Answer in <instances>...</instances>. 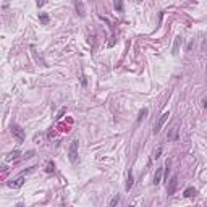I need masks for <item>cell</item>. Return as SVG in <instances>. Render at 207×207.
Instances as JSON below:
<instances>
[{
	"mask_svg": "<svg viewBox=\"0 0 207 207\" xmlns=\"http://www.w3.org/2000/svg\"><path fill=\"white\" fill-rule=\"evenodd\" d=\"M10 130H12V134L16 138V139L20 141V143H23L25 141V131H23V128L20 125H16V123H13L12 126H10Z\"/></svg>",
	"mask_w": 207,
	"mask_h": 207,
	"instance_id": "1",
	"label": "cell"
},
{
	"mask_svg": "<svg viewBox=\"0 0 207 207\" xmlns=\"http://www.w3.org/2000/svg\"><path fill=\"white\" fill-rule=\"evenodd\" d=\"M168 117H170V112H164V113H162V115H160V118H159V122H157V123H155V125H154V130H152V133H154V134H157L159 131L162 130V126L165 125V122H167V120H168Z\"/></svg>",
	"mask_w": 207,
	"mask_h": 207,
	"instance_id": "2",
	"label": "cell"
},
{
	"mask_svg": "<svg viewBox=\"0 0 207 207\" xmlns=\"http://www.w3.org/2000/svg\"><path fill=\"white\" fill-rule=\"evenodd\" d=\"M68 157H70L71 164H75L78 160V141H71L70 151H68Z\"/></svg>",
	"mask_w": 207,
	"mask_h": 207,
	"instance_id": "3",
	"label": "cell"
},
{
	"mask_svg": "<svg viewBox=\"0 0 207 207\" xmlns=\"http://www.w3.org/2000/svg\"><path fill=\"white\" fill-rule=\"evenodd\" d=\"M177 186H178V177H172V180L168 181V186H167V194L168 196H173L175 191H177Z\"/></svg>",
	"mask_w": 207,
	"mask_h": 207,
	"instance_id": "4",
	"label": "cell"
},
{
	"mask_svg": "<svg viewBox=\"0 0 207 207\" xmlns=\"http://www.w3.org/2000/svg\"><path fill=\"white\" fill-rule=\"evenodd\" d=\"M7 185L10 186V188H13V189H18V188H21L23 185H25V177H18V178H15V180H12V181H8Z\"/></svg>",
	"mask_w": 207,
	"mask_h": 207,
	"instance_id": "5",
	"label": "cell"
},
{
	"mask_svg": "<svg viewBox=\"0 0 207 207\" xmlns=\"http://www.w3.org/2000/svg\"><path fill=\"white\" fill-rule=\"evenodd\" d=\"M75 8H76V13L79 16H84L86 15V10H84V3L81 2V0H75Z\"/></svg>",
	"mask_w": 207,
	"mask_h": 207,
	"instance_id": "6",
	"label": "cell"
},
{
	"mask_svg": "<svg viewBox=\"0 0 207 207\" xmlns=\"http://www.w3.org/2000/svg\"><path fill=\"white\" fill-rule=\"evenodd\" d=\"M183 42V39H181V36H177L175 37V44H173V52L172 54L173 55H178V52H180V44Z\"/></svg>",
	"mask_w": 207,
	"mask_h": 207,
	"instance_id": "7",
	"label": "cell"
},
{
	"mask_svg": "<svg viewBox=\"0 0 207 207\" xmlns=\"http://www.w3.org/2000/svg\"><path fill=\"white\" fill-rule=\"evenodd\" d=\"M178 138V126H173L170 131V134H167V139L168 141H173V139H177Z\"/></svg>",
	"mask_w": 207,
	"mask_h": 207,
	"instance_id": "8",
	"label": "cell"
},
{
	"mask_svg": "<svg viewBox=\"0 0 207 207\" xmlns=\"http://www.w3.org/2000/svg\"><path fill=\"white\" fill-rule=\"evenodd\" d=\"M162 180V167L155 170V175H154V185H159Z\"/></svg>",
	"mask_w": 207,
	"mask_h": 207,
	"instance_id": "9",
	"label": "cell"
},
{
	"mask_svg": "<svg viewBox=\"0 0 207 207\" xmlns=\"http://www.w3.org/2000/svg\"><path fill=\"white\" fill-rule=\"evenodd\" d=\"M133 183H134V178H133V173H131V170H130V173H128V181H126V191H130L131 188H133Z\"/></svg>",
	"mask_w": 207,
	"mask_h": 207,
	"instance_id": "10",
	"label": "cell"
},
{
	"mask_svg": "<svg viewBox=\"0 0 207 207\" xmlns=\"http://www.w3.org/2000/svg\"><path fill=\"white\" fill-rule=\"evenodd\" d=\"M196 196V189L194 188H186L185 189V198H193Z\"/></svg>",
	"mask_w": 207,
	"mask_h": 207,
	"instance_id": "11",
	"label": "cell"
},
{
	"mask_svg": "<svg viewBox=\"0 0 207 207\" xmlns=\"http://www.w3.org/2000/svg\"><path fill=\"white\" fill-rule=\"evenodd\" d=\"M46 172H47V173H54V172H55V164H54V162H49V164H47Z\"/></svg>",
	"mask_w": 207,
	"mask_h": 207,
	"instance_id": "12",
	"label": "cell"
},
{
	"mask_svg": "<svg viewBox=\"0 0 207 207\" xmlns=\"http://www.w3.org/2000/svg\"><path fill=\"white\" fill-rule=\"evenodd\" d=\"M39 21L42 23V25H47V23H49V16H47L46 13H42V15H39Z\"/></svg>",
	"mask_w": 207,
	"mask_h": 207,
	"instance_id": "13",
	"label": "cell"
},
{
	"mask_svg": "<svg viewBox=\"0 0 207 207\" xmlns=\"http://www.w3.org/2000/svg\"><path fill=\"white\" fill-rule=\"evenodd\" d=\"M20 155V151H13V152L8 154V157H7V160H13V159H16Z\"/></svg>",
	"mask_w": 207,
	"mask_h": 207,
	"instance_id": "14",
	"label": "cell"
},
{
	"mask_svg": "<svg viewBox=\"0 0 207 207\" xmlns=\"http://www.w3.org/2000/svg\"><path fill=\"white\" fill-rule=\"evenodd\" d=\"M115 10H118V12L123 10V0H115Z\"/></svg>",
	"mask_w": 207,
	"mask_h": 207,
	"instance_id": "15",
	"label": "cell"
},
{
	"mask_svg": "<svg viewBox=\"0 0 207 207\" xmlns=\"http://www.w3.org/2000/svg\"><path fill=\"white\" fill-rule=\"evenodd\" d=\"M146 115H147V109H143V110L139 112V117H138V123H139V122H141V120H143Z\"/></svg>",
	"mask_w": 207,
	"mask_h": 207,
	"instance_id": "16",
	"label": "cell"
},
{
	"mask_svg": "<svg viewBox=\"0 0 207 207\" xmlns=\"http://www.w3.org/2000/svg\"><path fill=\"white\" fill-rule=\"evenodd\" d=\"M118 202H120V196H115V198H112V201H110V206H117V204H118Z\"/></svg>",
	"mask_w": 207,
	"mask_h": 207,
	"instance_id": "17",
	"label": "cell"
},
{
	"mask_svg": "<svg viewBox=\"0 0 207 207\" xmlns=\"http://www.w3.org/2000/svg\"><path fill=\"white\" fill-rule=\"evenodd\" d=\"M160 154H162V147L159 146L157 149L154 151V159H159V157H160Z\"/></svg>",
	"mask_w": 207,
	"mask_h": 207,
	"instance_id": "18",
	"label": "cell"
},
{
	"mask_svg": "<svg viewBox=\"0 0 207 207\" xmlns=\"http://www.w3.org/2000/svg\"><path fill=\"white\" fill-rule=\"evenodd\" d=\"M88 42H89V44H92V46H94V42H96V34H92V36H89Z\"/></svg>",
	"mask_w": 207,
	"mask_h": 207,
	"instance_id": "19",
	"label": "cell"
},
{
	"mask_svg": "<svg viewBox=\"0 0 207 207\" xmlns=\"http://www.w3.org/2000/svg\"><path fill=\"white\" fill-rule=\"evenodd\" d=\"M65 112H67V109H65V107H63V109H62L60 110V112H58V115H57V118H62V115H63V113Z\"/></svg>",
	"mask_w": 207,
	"mask_h": 207,
	"instance_id": "20",
	"label": "cell"
},
{
	"mask_svg": "<svg viewBox=\"0 0 207 207\" xmlns=\"http://www.w3.org/2000/svg\"><path fill=\"white\" fill-rule=\"evenodd\" d=\"M47 0H37V7H44Z\"/></svg>",
	"mask_w": 207,
	"mask_h": 207,
	"instance_id": "21",
	"label": "cell"
},
{
	"mask_svg": "<svg viewBox=\"0 0 207 207\" xmlns=\"http://www.w3.org/2000/svg\"><path fill=\"white\" fill-rule=\"evenodd\" d=\"M202 105H204V107H207V99H204V101H202Z\"/></svg>",
	"mask_w": 207,
	"mask_h": 207,
	"instance_id": "22",
	"label": "cell"
}]
</instances>
